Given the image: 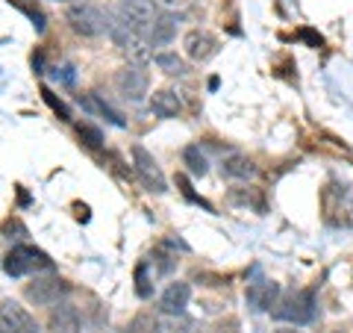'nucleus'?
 Masks as SVG:
<instances>
[{
	"instance_id": "obj_14",
	"label": "nucleus",
	"mask_w": 353,
	"mask_h": 333,
	"mask_svg": "<svg viewBox=\"0 0 353 333\" xmlns=\"http://www.w3.org/2000/svg\"><path fill=\"white\" fill-rule=\"evenodd\" d=\"M180 97H176V92H171V88H159V92L150 95V113L157 118H176L180 115Z\"/></svg>"
},
{
	"instance_id": "obj_8",
	"label": "nucleus",
	"mask_w": 353,
	"mask_h": 333,
	"mask_svg": "<svg viewBox=\"0 0 353 333\" xmlns=\"http://www.w3.org/2000/svg\"><path fill=\"white\" fill-rule=\"evenodd\" d=\"M0 325L6 327V333H39V325L24 307L12 298L0 301Z\"/></svg>"
},
{
	"instance_id": "obj_7",
	"label": "nucleus",
	"mask_w": 353,
	"mask_h": 333,
	"mask_svg": "<svg viewBox=\"0 0 353 333\" xmlns=\"http://www.w3.org/2000/svg\"><path fill=\"white\" fill-rule=\"evenodd\" d=\"M132 169H136L139 180L145 183L150 192H157V195L168 192V183H165V174L159 169V162L153 160V153H148L141 145H132Z\"/></svg>"
},
{
	"instance_id": "obj_21",
	"label": "nucleus",
	"mask_w": 353,
	"mask_h": 333,
	"mask_svg": "<svg viewBox=\"0 0 353 333\" xmlns=\"http://www.w3.org/2000/svg\"><path fill=\"white\" fill-rule=\"evenodd\" d=\"M124 333H159V316L139 313V316L127 325V330H124Z\"/></svg>"
},
{
	"instance_id": "obj_11",
	"label": "nucleus",
	"mask_w": 353,
	"mask_h": 333,
	"mask_svg": "<svg viewBox=\"0 0 353 333\" xmlns=\"http://www.w3.org/2000/svg\"><path fill=\"white\" fill-rule=\"evenodd\" d=\"M48 325H50L53 333H83V316H80V310H77L74 304L59 301V304L50 307Z\"/></svg>"
},
{
	"instance_id": "obj_23",
	"label": "nucleus",
	"mask_w": 353,
	"mask_h": 333,
	"mask_svg": "<svg viewBox=\"0 0 353 333\" xmlns=\"http://www.w3.org/2000/svg\"><path fill=\"white\" fill-rule=\"evenodd\" d=\"M153 3L165 15H185L194 6V0H153Z\"/></svg>"
},
{
	"instance_id": "obj_9",
	"label": "nucleus",
	"mask_w": 353,
	"mask_h": 333,
	"mask_svg": "<svg viewBox=\"0 0 353 333\" xmlns=\"http://www.w3.org/2000/svg\"><path fill=\"white\" fill-rule=\"evenodd\" d=\"M183 50L192 62H209L218 53V39L206 30H192L183 39Z\"/></svg>"
},
{
	"instance_id": "obj_27",
	"label": "nucleus",
	"mask_w": 353,
	"mask_h": 333,
	"mask_svg": "<svg viewBox=\"0 0 353 333\" xmlns=\"http://www.w3.org/2000/svg\"><path fill=\"white\" fill-rule=\"evenodd\" d=\"M153 265H157L159 274H171L174 265H176V257L174 254H165V245H162L159 251H153Z\"/></svg>"
},
{
	"instance_id": "obj_1",
	"label": "nucleus",
	"mask_w": 353,
	"mask_h": 333,
	"mask_svg": "<svg viewBox=\"0 0 353 333\" xmlns=\"http://www.w3.org/2000/svg\"><path fill=\"white\" fill-rule=\"evenodd\" d=\"M271 316L277 321H289V325H309L315 318V292H285L277 304H274Z\"/></svg>"
},
{
	"instance_id": "obj_31",
	"label": "nucleus",
	"mask_w": 353,
	"mask_h": 333,
	"mask_svg": "<svg viewBox=\"0 0 353 333\" xmlns=\"http://www.w3.org/2000/svg\"><path fill=\"white\" fill-rule=\"evenodd\" d=\"M274 333H303V330H294V325H289V327H280V330H274Z\"/></svg>"
},
{
	"instance_id": "obj_33",
	"label": "nucleus",
	"mask_w": 353,
	"mask_h": 333,
	"mask_svg": "<svg viewBox=\"0 0 353 333\" xmlns=\"http://www.w3.org/2000/svg\"><path fill=\"white\" fill-rule=\"evenodd\" d=\"M0 333H6V327H3V325H0Z\"/></svg>"
},
{
	"instance_id": "obj_32",
	"label": "nucleus",
	"mask_w": 353,
	"mask_h": 333,
	"mask_svg": "<svg viewBox=\"0 0 353 333\" xmlns=\"http://www.w3.org/2000/svg\"><path fill=\"white\" fill-rule=\"evenodd\" d=\"M192 333H209L206 327H192Z\"/></svg>"
},
{
	"instance_id": "obj_6",
	"label": "nucleus",
	"mask_w": 353,
	"mask_h": 333,
	"mask_svg": "<svg viewBox=\"0 0 353 333\" xmlns=\"http://www.w3.org/2000/svg\"><path fill=\"white\" fill-rule=\"evenodd\" d=\"M115 15L124 21V24H130L132 30H139V32L148 36V30L153 27V21H157V15H159V9H157L153 0H121Z\"/></svg>"
},
{
	"instance_id": "obj_16",
	"label": "nucleus",
	"mask_w": 353,
	"mask_h": 333,
	"mask_svg": "<svg viewBox=\"0 0 353 333\" xmlns=\"http://www.w3.org/2000/svg\"><path fill=\"white\" fill-rule=\"evenodd\" d=\"M80 104L88 109V113H97V115H103L106 121H112L115 127H127V121L121 118V113H115L112 106H109L106 101L97 92H88V95H80Z\"/></svg>"
},
{
	"instance_id": "obj_5",
	"label": "nucleus",
	"mask_w": 353,
	"mask_h": 333,
	"mask_svg": "<svg viewBox=\"0 0 353 333\" xmlns=\"http://www.w3.org/2000/svg\"><path fill=\"white\" fill-rule=\"evenodd\" d=\"M115 88L121 92V97L130 104H141L150 88V77L145 71V65H124L118 74H115Z\"/></svg>"
},
{
	"instance_id": "obj_26",
	"label": "nucleus",
	"mask_w": 353,
	"mask_h": 333,
	"mask_svg": "<svg viewBox=\"0 0 353 333\" xmlns=\"http://www.w3.org/2000/svg\"><path fill=\"white\" fill-rule=\"evenodd\" d=\"M77 133H80V139L85 142V148H101L103 145V133L92 127V124H77Z\"/></svg>"
},
{
	"instance_id": "obj_18",
	"label": "nucleus",
	"mask_w": 353,
	"mask_h": 333,
	"mask_svg": "<svg viewBox=\"0 0 353 333\" xmlns=\"http://www.w3.org/2000/svg\"><path fill=\"white\" fill-rule=\"evenodd\" d=\"M153 62H157V68L162 71V74H168V77H183L185 71V59L183 57H176L174 50H162V53H157L153 57Z\"/></svg>"
},
{
	"instance_id": "obj_29",
	"label": "nucleus",
	"mask_w": 353,
	"mask_h": 333,
	"mask_svg": "<svg viewBox=\"0 0 353 333\" xmlns=\"http://www.w3.org/2000/svg\"><path fill=\"white\" fill-rule=\"evenodd\" d=\"M301 39H306L309 44H312V48H318V44H321V36H315V32H309V30L301 32Z\"/></svg>"
},
{
	"instance_id": "obj_4",
	"label": "nucleus",
	"mask_w": 353,
	"mask_h": 333,
	"mask_svg": "<svg viewBox=\"0 0 353 333\" xmlns=\"http://www.w3.org/2000/svg\"><path fill=\"white\" fill-rule=\"evenodd\" d=\"M68 289L71 286L65 283L59 274H36L32 283H27L24 295H27V301L36 304V307H53L68 295Z\"/></svg>"
},
{
	"instance_id": "obj_24",
	"label": "nucleus",
	"mask_w": 353,
	"mask_h": 333,
	"mask_svg": "<svg viewBox=\"0 0 353 333\" xmlns=\"http://www.w3.org/2000/svg\"><path fill=\"white\" fill-rule=\"evenodd\" d=\"M136 295L139 298H150L153 295V283L148 277V263H139L136 265Z\"/></svg>"
},
{
	"instance_id": "obj_17",
	"label": "nucleus",
	"mask_w": 353,
	"mask_h": 333,
	"mask_svg": "<svg viewBox=\"0 0 353 333\" xmlns=\"http://www.w3.org/2000/svg\"><path fill=\"white\" fill-rule=\"evenodd\" d=\"M150 48H153V44L148 41L145 32H136V36H132L121 50H124V57H127L132 65H145V62L153 59V50H150Z\"/></svg>"
},
{
	"instance_id": "obj_22",
	"label": "nucleus",
	"mask_w": 353,
	"mask_h": 333,
	"mask_svg": "<svg viewBox=\"0 0 353 333\" xmlns=\"http://www.w3.org/2000/svg\"><path fill=\"white\" fill-rule=\"evenodd\" d=\"M192 321L183 316H159V333H192Z\"/></svg>"
},
{
	"instance_id": "obj_10",
	"label": "nucleus",
	"mask_w": 353,
	"mask_h": 333,
	"mask_svg": "<svg viewBox=\"0 0 353 333\" xmlns=\"http://www.w3.org/2000/svg\"><path fill=\"white\" fill-rule=\"evenodd\" d=\"M245 298H248L250 310H256V313H271L274 304L280 301V286L274 280H253V283H248Z\"/></svg>"
},
{
	"instance_id": "obj_30",
	"label": "nucleus",
	"mask_w": 353,
	"mask_h": 333,
	"mask_svg": "<svg viewBox=\"0 0 353 333\" xmlns=\"http://www.w3.org/2000/svg\"><path fill=\"white\" fill-rule=\"evenodd\" d=\"M62 80L68 83V86L74 83V68H71V65H65V68H62Z\"/></svg>"
},
{
	"instance_id": "obj_20",
	"label": "nucleus",
	"mask_w": 353,
	"mask_h": 333,
	"mask_svg": "<svg viewBox=\"0 0 353 333\" xmlns=\"http://www.w3.org/2000/svg\"><path fill=\"white\" fill-rule=\"evenodd\" d=\"M345 189H341V201L336 207V225L353 230V192H345Z\"/></svg>"
},
{
	"instance_id": "obj_3",
	"label": "nucleus",
	"mask_w": 353,
	"mask_h": 333,
	"mask_svg": "<svg viewBox=\"0 0 353 333\" xmlns=\"http://www.w3.org/2000/svg\"><path fill=\"white\" fill-rule=\"evenodd\" d=\"M65 21L71 24L74 32H80V36H101V32L109 30V12L103 9H97L94 3H71L68 12H65Z\"/></svg>"
},
{
	"instance_id": "obj_2",
	"label": "nucleus",
	"mask_w": 353,
	"mask_h": 333,
	"mask_svg": "<svg viewBox=\"0 0 353 333\" xmlns=\"http://www.w3.org/2000/svg\"><path fill=\"white\" fill-rule=\"evenodd\" d=\"M3 269H6V274H12V277H27V274H36V272H50L53 269V260L41 248L15 245L12 251L6 254Z\"/></svg>"
},
{
	"instance_id": "obj_28",
	"label": "nucleus",
	"mask_w": 353,
	"mask_h": 333,
	"mask_svg": "<svg viewBox=\"0 0 353 333\" xmlns=\"http://www.w3.org/2000/svg\"><path fill=\"white\" fill-rule=\"evenodd\" d=\"M236 327H239L236 321H221V325H215V327L209 330V333H239Z\"/></svg>"
},
{
	"instance_id": "obj_25",
	"label": "nucleus",
	"mask_w": 353,
	"mask_h": 333,
	"mask_svg": "<svg viewBox=\"0 0 353 333\" xmlns=\"http://www.w3.org/2000/svg\"><path fill=\"white\" fill-rule=\"evenodd\" d=\"M41 97H44V104H48V106H50V109H53V113H57V115H59L62 121H71V109H68V106H65V104L59 101V97H57V95H53V92H50V88H48V86H41Z\"/></svg>"
},
{
	"instance_id": "obj_19",
	"label": "nucleus",
	"mask_w": 353,
	"mask_h": 333,
	"mask_svg": "<svg viewBox=\"0 0 353 333\" xmlns=\"http://www.w3.org/2000/svg\"><path fill=\"white\" fill-rule=\"evenodd\" d=\"M183 162H185V169H189L194 177H203L209 171V162L201 153V145H189V148H185L183 151Z\"/></svg>"
},
{
	"instance_id": "obj_13",
	"label": "nucleus",
	"mask_w": 353,
	"mask_h": 333,
	"mask_svg": "<svg viewBox=\"0 0 353 333\" xmlns=\"http://www.w3.org/2000/svg\"><path fill=\"white\" fill-rule=\"evenodd\" d=\"M183 15H165L159 12L157 21H153V27L148 30V41L153 48H162V44H168L174 36H176V24H180Z\"/></svg>"
},
{
	"instance_id": "obj_15",
	"label": "nucleus",
	"mask_w": 353,
	"mask_h": 333,
	"mask_svg": "<svg viewBox=\"0 0 353 333\" xmlns=\"http://www.w3.org/2000/svg\"><path fill=\"white\" fill-rule=\"evenodd\" d=\"M221 174L230 177V180H248V177L256 174V165L253 160H248L245 153H227L221 160Z\"/></svg>"
},
{
	"instance_id": "obj_12",
	"label": "nucleus",
	"mask_w": 353,
	"mask_h": 333,
	"mask_svg": "<svg viewBox=\"0 0 353 333\" xmlns=\"http://www.w3.org/2000/svg\"><path fill=\"white\" fill-rule=\"evenodd\" d=\"M189 298H192V286L183 283V280H176V283H171L168 289L162 292L159 310H162L165 316H183L185 307H189Z\"/></svg>"
}]
</instances>
